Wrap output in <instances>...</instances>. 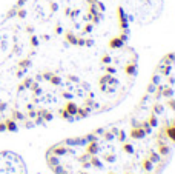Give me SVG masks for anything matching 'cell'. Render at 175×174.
Here are the masks:
<instances>
[{
    "label": "cell",
    "mask_w": 175,
    "mask_h": 174,
    "mask_svg": "<svg viewBox=\"0 0 175 174\" xmlns=\"http://www.w3.org/2000/svg\"><path fill=\"white\" fill-rule=\"evenodd\" d=\"M98 0H88V3H97Z\"/></svg>",
    "instance_id": "8"
},
{
    "label": "cell",
    "mask_w": 175,
    "mask_h": 174,
    "mask_svg": "<svg viewBox=\"0 0 175 174\" xmlns=\"http://www.w3.org/2000/svg\"><path fill=\"white\" fill-rule=\"evenodd\" d=\"M29 65H31V60L29 59H25V60H20V62H18V66H20V68H23V69H26Z\"/></svg>",
    "instance_id": "3"
},
{
    "label": "cell",
    "mask_w": 175,
    "mask_h": 174,
    "mask_svg": "<svg viewBox=\"0 0 175 174\" xmlns=\"http://www.w3.org/2000/svg\"><path fill=\"white\" fill-rule=\"evenodd\" d=\"M31 45H32V46H37V45H38V40H37L36 36H32V37H31Z\"/></svg>",
    "instance_id": "5"
},
{
    "label": "cell",
    "mask_w": 175,
    "mask_h": 174,
    "mask_svg": "<svg viewBox=\"0 0 175 174\" xmlns=\"http://www.w3.org/2000/svg\"><path fill=\"white\" fill-rule=\"evenodd\" d=\"M26 3V0H17V3H16V6L17 8H22V6Z\"/></svg>",
    "instance_id": "6"
},
{
    "label": "cell",
    "mask_w": 175,
    "mask_h": 174,
    "mask_svg": "<svg viewBox=\"0 0 175 174\" xmlns=\"http://www.w3.org/2000/svg\"><path fill=\"white\" fill-rule=\"evenodd\" d=\"M51 9L55 11V9H57V3H51Z\"/></svg>",
    "instance_id": "7"
},
{
    "label": "cell",
    "mask_w": 175,
    "mask_h": 174,
    "mask_svg": "<svg viewBox=\"0 0 175 174\" xmlns=\"http://www.w3.org/2000/svg\"><path fill=\"white\" fill-rule=\"evenodd\" d=\"M122 45H123V40L118 39V37H114L111 42H109V46H111V48H120Z\"/></svg>",
    "instance_id": "2"
},
{
    "label": "cell",
    "mask_w": 175,
    "mask_h": 174,
    "mask_svg": "<svg viewBox=\"0 0 175 174\" xmlns=\"http://www.w3.org/2000/svg\"><path fill=\"white\" fill-rule=\"evenodd\" d=\"M126 72H127V74H134V72H135V65H127L126 66Z\"/></svg>",
    "instance_id": "4"
},
{
    "label": "cell",
    "mask_w": 175,
    "mask_h": 174,
    "mask_svg": "<svg viewBox=\"0 0 175 174\" xmlns=\"http://www.w3.org/2000/svg\"><path fill=\"white\" fill-rule=\"evenodd\" d=\"M117 16H118V20H120V26H122L123 29L127 28V19H126V14H124V11H123L122 6H118V8H117Z\"/></svg>",
    "instance_id": "1"
}]
</instances>
